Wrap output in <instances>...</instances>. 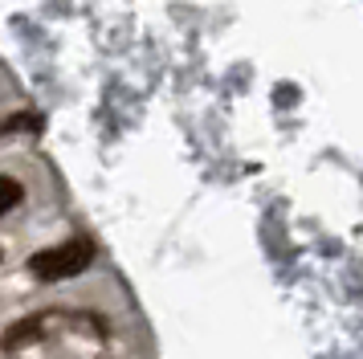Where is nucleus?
Listing matches in <instances>:
<instances>
[{
  "label": "nucleus",
  "instance_id": "1",
  "mask_svg": "<svg viewBox=\"0 0 363 359\" xmlns=\"http://www.w3.org/2000/svg\"><path fill=\"white\" fill-rule=\"evenodd\" d=\"M90 261H94V245L86 241V237H69V241L53 245V249L33 253L29 270H33L37 277H45V282H62V277L82 274Z\"/></svg>",
  "mask_w": 363,
  "mask_h": 359
},
{
  "label": "nucleus",
  "instance_id": "2",
  "mask_svg": "<svg viewBox=\"0 0 363 359\" xmlns=\"http://www.w3.org/2000/svg\"><path fill=\"white\" fill-rule=\"evenodd\" d=\"M21 196H25V188H21L17 180L0 176V216H4L9 209H17V204H21Z\"/></svg>",
  "mask_w": 363,
  "mask_h": 359
},
{
  "label": "nucleus",
  "instance_id": "3",
  "mask_svg": "<svg viewBox=\"0 0 363 359\" xmlns=\"http://www.w3.org/2000/svg\"><path fill=\"white\" fill-rule=\"evenodd\" d=\"M41 331V319H29V323H21L13 335H4V347H17L21 339H29V335H37Z\"/></svg>",
  "mask_w": 363,
  "mask_h": 359
}]
</instances>
